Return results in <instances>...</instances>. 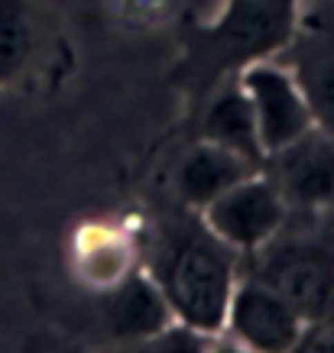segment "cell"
<instances>
[{
    "instance_id": "cell-1",
    "label": "cell",
    "mask_w": 334,
    "mask_h": 353,
    "mask_svg": "<svg viewBox=\"0 0 334 353\" xmlns=\"http://www.w3.org/2000/svg\"><path fill=\"white\" fill-rule=\"evenodd\" d=\"M299 32V0H227L221 20L198 30L188 43L182 78L192 88H215L230 72L266 62Z\"/></svg>"
},
{
    "instance_id": "cell-2",
    "label": "cell",
    "mask_w": 334,
    "mask_h": 353,
    "mask_svg": "<svg viewBox=\"0 0 334 353\" xmlns=\"http://www.w3.org/2000/svg\"><path fill=\"white\" fill-rule=\"evenodd\" d=\"M156 285L188 331L217 334L234 295V263L211 230L182 227L159 246Z\"/></svg>"
},
{
    "instance_id": "cell-3",
    "label": "cell",
    "mask_w": 334,
    "mask_h": 353,
    "mask_svg": "<svg viewBox=\"0 0 334 353\" xmlns=\"http://www.w3.org/2000/svg\"><path fill=\"white\" fill-rule=\"evenodd\" d=\"M257 282L273 289L305 324L334 314V243L292 236L273 243L257 263Z\"/></svg>"
},
{
    "instance_id": "cell-4",
    "label": "cell",
    "mask_w": 334,
    "mask_h": 353,
    "mask_svg": "<svg viewBox=\"0 0 334 353\" xmlns=\"http://www.w3.org/2000/svg\"><path fill=\"white\" fill-rule=\"evenodd\" d=\"M237 85L244 88L253 120H257L263 152H279L315 127L308 101L292 72L270 62H253L237 72Z\"/></svg>"
},
{
    "instance_id": "cell-5",
    "label": "cell",
    "mask_w": 334,
    "mask_h": 353,
    "mask_svg": "<svg viewBox=\"0 0 334 353\" xmlns=\"http://www.w3.org/2000/svg\"><path fill=\"white\" fill-rule=\"evenodd\" d=\"M208 230L224 246L257 250L279 234L286 201L266 179H244L205 208Z\"/></svg>"
},
{
    "instance_id": "cell-6",
    "label": "cell",
    "mask_w": 334,
    "mask_h": 353,
    "mask_svg": "<svg viewBox=\"0 0 334 353\" xmlns=\"http://www.w3.org/2000/svg\"><path fill=\"white\" fill-rule=\"evenodd\" d=\"M224 321L250 353H289L305 331L302 318L257 279L234 289Z\"/></svg>"
},
{
    "instance_id": "cell-7",
    "label": "cell",
    "mask_w": 334,
    "mask_h": 353,
    "mask_svg": "<svg viewBox=\"0 0 334 353\" xmlns=\"http://www.w3.org/2000/svg\"><path fill=\"white\" fill-rule=\"evenodd\" d=\"M270 182L286 204L324 208L334 204V137L324 130H308L305 137L273 152Z\"/></svg>"
},
{
    "instance_id": "cell-8",
    "label": "cell",
    "mask_w": 334,
    "mask_h": 353,
    "mask_svg": "<svg viewBox=\"0 0 334 353\" xmlns=\"http://www.w3.org/2000/svg\"><path fill=\"white\" fill-rule=\"evenodd\" d=\"M173 311L156 282L124 276L101 295V321L120 341H150L169 327Z\"/></svg>"
},
{
    "instance_id": "cell-9",
    "label": "cell",
    "mask_w": 334,
    "mask_h": 353,
    "mask_svg": "<svg viewBox=\"0 0 334 353\" xmlns=\"http://www.w3.org/2000/svg\"><path fill=\"white\" fill-rule=\"evenodd\" d=\"M328 10L331 17L312 23L308 32L299 39L292 75L302 88L318 130L334 137V0H328Z\"/></svg>"
},
{
    "instance_id": "cell-10",
    "label": "cell",
    "mask_w": 334,
    "mask_h": 353,
    "mask_svg": "<svg viewBox=\"0 0 334 353\" xmlns=\"http://www.w3.org/2000/svg\"><path fill=\"white\" fill-rule=\"evenodd\" d=\"M202 137L205 143H215L221 150H230L234 156L247 159L253 169L263 162V146H259L257 120H253V108H250L247 94L237 81H227L205 108L202 117Z\"/></svg>"
},
{
    "instance_id": "cell-11",
    "label": "cell",
    "mask_w": 334,
    "mask_h": 353,
    "mask_svg": "<svg viewBox=\"0 0 334 353\" xmlns=\"http://www.w3.org/2000/svg\"><path fill=\"white\" fill-rule=\"evenodd\" d=\"M250 169L253 165L247 159L234 156L230 150H221L215 143H202V146L188 150V156L179 162V169H175V192L192 208H208L227 188L244 182Z\"/></svg>"
},
{
    "instance_id": "cell-12",
    "label": "cell",
    "mask_w": 334,
    "mask_h": 353,
    "mask_svg": "<svg viewBox=\"0 0 334 353\" xmlns=\"http://www.w3.org/2000/svg\"><path fill=\"white\" fill-rule=\"evenodd\" d=\"M32 7L30 0H0V88L20 75L32 55Z\"/></svg>"
},
{
    "instance_id": "cell-13",
    "label": "cell",
    "mask_w": 334,
    "mask_h": 353,
    "mask_svg": "<svg viewBox=\"0 0 334 353\" xmlns=\"http://www.w3.org/2000/svg\"><path fill=\"white\" fill-rule=\"evenodd\" d=\"M289 353H334V314L315 321L312 327H305Z\"/></svg>"
},
{
    "instance_id": "cell-14",
    "label": "cell",
    "mask_w": 334,
    "mask_h": 353,
    "mask_svg": "<svg viewBox=\"0 0 334 353\" xmlns=\"http://www.w3.org/2000/svg\"><path fill=\"white\" fill-rule=\"evenodd\" d=\"M153 353H205V347L198 341V334L185 327V331H173V334L162 331Z\"/></svg>"
},
{
    "instance_id": "cell-15",
    "label": "cell",
    "mask_w": 334,
    "mask_h": 353,
    "mask_svg": "<svg viewBox=\"0 0 334 353\" xmlns=\"http://www.w3.org/2000/svg\"><path fill=\"white\" fill-rule=\"evenodd\" d=\"M205 353H250L247 347H240L237 341H217L215 347H208Z\"/></svg>"
}]
</instances>
